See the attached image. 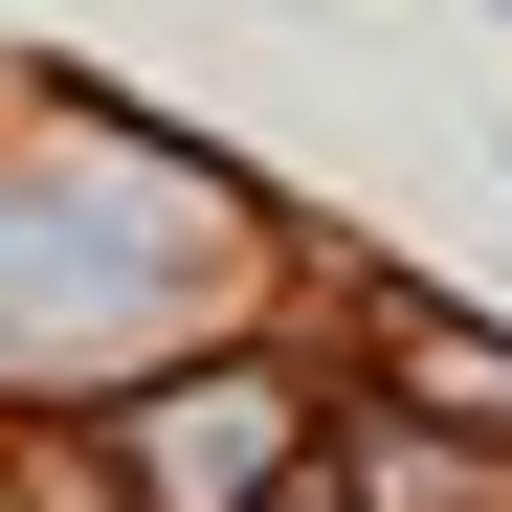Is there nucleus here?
<instances>
[{
  "instance_id": "1",
  "label": "nucleus",
  "mask_w": 512,
  "mask_h": 512,
  "mask_svg": "<svg viewBox=\"0 0 512 512\" xmlns=\"http://www.w3.org/2000/svg\"><path fill=\"white\" fill-rule=\"evenodd\" d=\"M268 423H290L268 379H201V401H156V446H134V468H156V512H223V490H268Z\"/></svg>"
}]
</instances>
